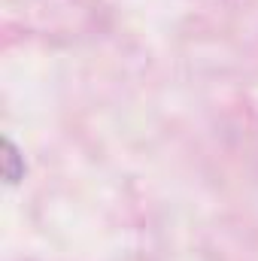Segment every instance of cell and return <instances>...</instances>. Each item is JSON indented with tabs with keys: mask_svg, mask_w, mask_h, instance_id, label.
Here are the masks:
<instances>
[{
	"mask_svg": "<svg viewBox=\"0 0 258 261\" xmlns=\"http://www.w3.org/2000/svg\"><path fill=\"white\" fill-rule=\"evenodd\" d=\"M3 176L9 186H15L24 176V161L18 158V149L12 140H3Z\"/></svg>",
	"mask_w": 258,
	"mask_h": 261,
	"instance_id": "cell-1",
	"label": "cell"
}]
</instances>
